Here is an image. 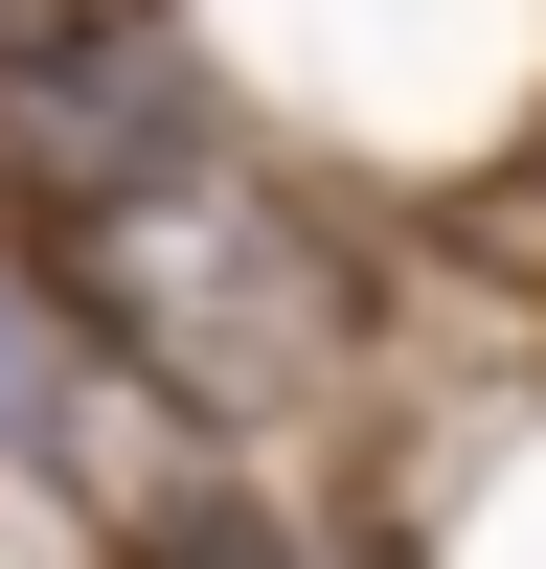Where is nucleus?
Here are the masks:
<instances>
[{"instance_id":"obj_1","label":"nucleus","mask_w":546,"mask_h":569,"mask_svg":"<svg viewBox=\"0 0 546 569\" xmlns=\"http://www.w3.org/2000/svg\"><path fill=\"white\" fill-rule=\"evenodd\" d=\"M69 297L114 319L160 388H205V410H251V388H296V365H318V273L273 251L251 206H205V182L91 206V228H69Z\"/></svg>"},{"instance_id":"obj_2","label":"nucleus","mask_w":546,"mask_h":569,"mask_svg":"<svg viewBox=\"0 0 546 569\" xmlns=\"http://www.w3.org/2000/svg\"><path fill=\"white\" fill-rule=\"evenodd\" d=\"M0 456H23L46 501H91V525H136V547H182L205 525V456H182V388L114 342L91 297H46V273H0Z\"/></svg>"},{"instance_id":"obj_3","label":"nucleus","mask_w":546,"mask_h":569,"mask_svg":"<svg viewBox=\"0 0 546 569\" xmlns=\"http://www.w3.org/2000/svg\"><path fill=\"white\" fill-rule=\"evenodd\" d=\"M182 137H205V91H182V46H0V182L23 206H136V182H182Z\"/></svg>"}]
</instances>
